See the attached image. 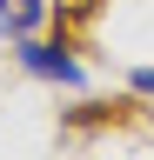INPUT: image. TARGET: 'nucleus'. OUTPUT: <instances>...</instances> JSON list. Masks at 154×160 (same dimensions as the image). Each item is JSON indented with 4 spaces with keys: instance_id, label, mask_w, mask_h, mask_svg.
Listing matches in <instances>:
<instances>
[{
    "instance_id": "f257e3e1",
    "label": "nucleus",
    "mask_w": 154,
    "mask_h": 160,
    "mask_svg": "<svg viewBox=\"0 0 154 160\" xmlns=\"http://www.w3.org/2000/svg\"><path fill=\"white\" fill-rule=\"evenodd\" d=\"M20 67L40 80H61V87H81V60L67 47H40V40H20Z\"/></svg>"
},
{
    "instance_id": "f03ea898",
    "label": "nucleus",
    "mask_w": 154,
    "mask_h": 160,
    "mask_svg": "<svg viewBox=\"0 0 154 160\" xmlns=\"http://www.w3.org/2000/svg\"><path fill=\"white\" fill-rule=\"evenodd\" d=\"M40 20H47V0H0V33L34 40V33H40Z\"/></svg>"
},
{
    "instance_id": "7ed1b4c3",
    "label": "nucleus",
    "mask_w": 154,
    "mask_h": 160,
    "mask_svg": "<svg viewBox=\"0 0 154 160\" xmlns=\"http://www.w3.org/2000/svg\"><path fill=\"white\" fill-rule=\"evenodd\" d=\"M134 87H141V93H154V67H141V73H134Z\"/></svg>"
}]
</instances>
